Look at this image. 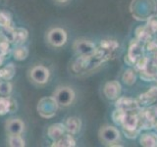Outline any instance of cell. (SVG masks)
Returning a JSON list of instances; mask_svg holds the SVG:
<instances>
[{"mask_svg":"<svg viewBox=\"0 0 157 147\" xmlns=\"http://www.w3.org/2000/svg\"><path fill=\"white\" fill-rule=\"evenodd\" d=\"M54 99L61 107H68L72 105L75 99V91L69 86H60L54 91Z\"/></svg>","mask_w":157,"mask_h":147,"instance_id":"6da1fadb","label":"cell"},{"mask_svg":"<svg viewBox=\"0 0 157 147\" xmlns=\"http://www.w3.org/2000/svg\"><path fill=\"white\" fill-rule=\"evenodd\" d=\"M75 51L80 57H88L92 56L96 52L95 44L90 40L86 39H78L73 45Z\"/></svg>","mask_w":157,"mask_h":147,"instance_id":"7a4b0ae2","label":"cell"},{"mask_svg":"<svg viewBox=\"0 0 157 147\" xmlns=\"http://www.w3.org/2000/svg\"><path fill=\"white\" fill-rule=\"evenodd\" d=\"M99 138L100 141L104 144L111 145L112 143H116L120 138V132L115 126H104L99 130Z\"/></svg>","mask_w":157,"mask_h":147,"instance_id":"3957f363","label":"cell"},{"mask_svg":"<svg viewBox=\"0 0 157 147\" xmlns=\"http://www.w3.org/2000/svg\"><path fill=\"white\" fill-rule=\"evenodd\" d=\"M67 32L61 28H54L47 32V41L54 47H61L67 42Z\"/></svg>","mask_w":157,"mask_h":147,"instance_id":"277c9868","label":"cell"},{"mask_svg":"<svg viewBox=\"0 0 157 147\" xmlns=\"http://www.w3.org/2000/svg\"><path fill=\"white\" fill-rule=\"evenodd\" d=\"M49 77H50V72L46 67L42 65L34 66L29 72L31 80L37 85H45L49 80Z\"/></svg>","mask_w":157,"mask_h":147,"instance_id":"5b68a950","label":"cell"},{"mask_svg":"<svg viewBox=\"0 0 157 147\" xmlns=\"http://www.w3.org/2000/svg\"><path fill=\"white\" fill-rule=\"evenodd\" d=\"M122 92V86L119 81H111L105 83L103 87V93L105 97L109 100H116L120 97Z\"/></svg>","mask_w":157,"mask_h":147,"instance_id":"8992f818","label":"cell"},{"mask_svg":"<svg viewBox=\"0 0 157 147\" xmlns=\"http://www.w3.org/2000/svg\"><path fill=\"white\" fill-rule=\"evenodd\" d=\"M24 129L25 125L23 121L20 119H9L5 124V130H6L8 135L22 134Z\"/></svg>","mask_w":157,"mask_h":147,"instance_id":"52a82bcc","label":"cell"},{"mask_svg":"<svg viewBox=\"0 0 157 147\" xmlns=\"http://www.w3.org/2000/svg\"><path fill=\"white\" fill-rule=\"evenodd\" d=\"M9 34H10L9 41L17 44V45L23 44L27 40L28 36H29L28 31L26 28H12Z\"/></svg>","mask_w":157,"mask_h":147,"instance_id":"ba28073f","label":"cell"},{"mask_svg":"<svg viewBox=\"0 0 157 147\" xmlns=\"http://www.w3.org/2000/svg\"><path fill=\"white\" fill-rule=\"evenodd\" d=\"M65 132H66L65 125L61 124V123H56V124H53L48 127L47 135L49 138H51L53 141H55L60 138L62 135L65 134Z\"/></svg>","mask_w":157,"mask_h":147,"instance_id":"9c48e42d","label":"cell"},{"mask_svg":"<svg viewBox=\"0 0 157 147\" xmlns=\"http://www.w3.org/2000/svg\"><path fill=\"white\" fill-rule=\"evenodd\" d=\"M65 129L68 134L72 135L77 134L81 130L82 127V122L77 117H69L65 122Z\"/></svg>","mask_w":157,"mask_h":147,"instance_id":"30bf717a","label":"cell"},{"mask_svg":"<svg viewBox=\"0 0 157 147\" xmlns=\"http://www.w3.org/2000/svg\"><path fill=\"white\" fill-rule=\"evenodd\" d=\"M137 106H139V102L128 97H119L116 101V108H120L126 112L135 110Z\"/></svg>","mask_w":157,"mask_h":147,"instance_id":"8fae6325","label":"cell"},{"mask_svg":"<svg viewBox=\"0 0 157 147\" xmlns=\"http://www.w3.org/2000/svg\"><path fill=\"white\" fill-rule=\"evenodd\" d=\"M76 145V140L74 139V137L72 134H67L62 135L60 138L53 141V143L51 146L53 147H73Z\"/></svg>","mask_w":157,"mask_h":147,"instance_id":"7c38bea8","label":"cell"},{"mask_svg":"<svg viewBox=\"0 0 157 147\" xmlns=\"http://www.w3.org/2000/svg\"><path fill=\"white\" fill-rule=\"evenodd\" d=\"M14 104V101L8 96L0 97V116H4L12 112L15 109V107L13 106Z\"/></svg>","mask_w":157,"mask_h":147,"instance_id":"4fadbf2b","label":"cell"},{"mask_svg":"<svg viewBox=\"0 0 157 147\" xmlns=\"http://www.w3.org/2000/svg\"><path fill=\"white\" fill-rule=\"evenodd\" d=\"M15 73H16V67L10 63L0 69V78L4 81H10L15 76Z\"/></svg>","mask_w":157,"mask_h":147,"instance_id":"5bb4252c","label":"cell"},{"mask_svg":"<svg viewBox=\"0 0 157 147\" xmlns=\"http://www.w3.org/2000/svg\"><path fill=\"white\" fill-rule=\"evenodd\" d=\"M140 142L142 146H157V135L154 134H144L140 136Z\"/></svg>","mask_w":157,"mask_h":147,"instance_id":"9a60e30c","label":"cell"},{"mask_svg":"<svg viewBox=\"0 0 157 147\" xmlns=\"http://www.w3.org/2000/svg\"><path fill=\"white\" fill-rule=\"evenodd\" d=\"M13 54H14V58L16 59V60L24 61V60H26L29 56V50L26 46H24L21 44V45H18L14 49Z\"/></svg>","mask_w":157,"mask_h":147,"instance_id":"2e32d148","label":"cell"},{"mask_svg":"<svg viewBox=\"0 0 157 147\" xmlns=\"http://www.w3.org/2000/svg\"><path fill=\"white\" fill-rule=\"evenodd\" d=\"M123 81L128 85H134L136 81V72L134 70H132V69H128L124 72L123 74Z\"/></svg>","mask_w":157,"mask_h":147,"instance_id":"e0dca14e","label":"cell"},{"mask_svg":"<svg viewBox=\"0 0 157 147\" xmlns=\"http://www.w3.org/2000/svg\"><path fill=\"white\" fill-rule=\"evenodd\" d=\"M8 144L11 147H24L25 146V140L21 134L16 135H9L8 138Z\"/></svg>","mask_w":157,"mask_h":147,"instance_id":"ac0fdd59","label":"cell"},{"mask_svg":"<svg viewBox=\"0 0 157 147\" xmlns=\"http://www.w3.org/2000/svg\"><path fill=\"white\" fill-rule=\"evenodd\" d=\"M12 92V85L8 81H0V95L1 96H8Z\"/></svg>","mask_w":157,"mask_h":147,"instance_id":"d6986e66","label":"cell"},{"mask_svg":"<svg viewBox=\"0 0 157 147\" xmlns=\"http://www.w3.org/2000/svg\"><path fill=\"white\" fill-rule=\"evenodd\" d=\"M126 116H127L126 111H124L123 109H120V108H117L116 111H114V114H113V120H114V122L117 123V124L122 125Z\"/></svg>","mask_w":157,"mask_h":147,"instance_id":"ffe728a7","label":"cell"},{"mask_svg":"<svg viewBox=\"0 0 157 147\" xmlns=\"http://www.w3.org/2000/svg\"><path fill=\"white\" fill-rule=\"evenodd\" d=\"M100 46L103 50H106V51H112L114 50L116 47L119 46L115 40H102L100 43Z\"/></svg>","mask_w":157,"mask_h":147,"instance_id":"44dd1931","label":"cell"},{"mask_svg":"<svg viewBox=\"0 0 157 147\" xmlns=\"http://www.w3.org/2000/svg\"><path fill=\"white\" fill-rule=\"evenodd\" d=\"M0 27L3 28L11 27V18L5 12H0Z\"/></svg>","mask_w":157,"mask_h":147,"instance_id":"7402d4cb","label":"cell"},{"mask_svg":"<svg viewBox=\"0 0 157 147\" xmlns=\"http://www.w3.org/2000/svg\"><path fill=\"white\" fill-rule=\"evenodd\" d=\"M9 51H10L9 40L7 38H4V40L0 41V53L5 56L7 53H9Z\"/></svg>","mask_w":157,"mask_h":147,"instance_id":"603a6c76","label":"cell"},{"mask_svg":"<svg viewBox=\"0 0 157 147\" xmlns=\"http://www.w3.org/2000/svg\"><path fill=\"white\" fill-rule=\"evenodd\" d=\"M149 31L151 32H156L157 31V21L156 20H151V22L148 26Z\"/></svg>","mask_w":157,"mask_h":147,"instance_id":"cb8c5ba5","label":"cell"},{"mask_svg":"<svg viewBox=\"0 0 157 147\" xmlns=\"http://www.w3.org/2000/svg\"><path fill=\"white\" fill-rule=\"evenodd\" d=\"M149 94L152 96V98L156 101L157 100V87H152V89L150 91H148Z\"/></svg>","mask_w":157,"mask_h":147,"instance_id":"d4e9b609","label":"cell"},{"mask_svg":"<svg viewBox=\"0 0 157 147\" xmlns=\"http://www.w3.org/2000/svg\"><path fill=\"white\" fill-rule=\"evenodd\" d=\"M3 62H4V55H2V54L0 53V66H2Z\"/></svg>","mask_w":157,"mask_h":147,"instance_id":"484cf974","label":"cell"},{"mask_svg":"<svg viewBox=\"0 0 157 147\" xmlns=\"http://www.w3.org/2000/svg\"><path fill=\"white\" fill-rule=\"evenodd\" d=\"M58 3H66L68 0H56Z\"/></svg>","mask_w":157,"mask_h":147,"instance_id":"4316f807","label":"cell"},{"mask_svg":"<svg viewBox=\"0 0 157 147\" xmlns=\"http://www.w3.org/2000/svg\"><path fill=\"white\" fill-rule=\"evenodd\" d=\"M154 127H155V130H157V122H156L155 124H154Z\"/></svg>","mask_w":157,"mask_h":147,"instance_id":"83f0119b","label":"cell"}]
</instances>
